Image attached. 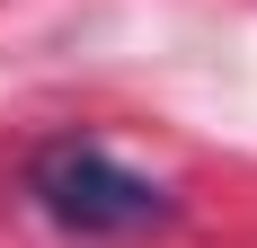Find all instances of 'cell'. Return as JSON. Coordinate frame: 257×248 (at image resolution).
<instances>
[{
    "label": "cell",
    "mask_w": 257,
    "mask_h": 248,
    "mask_svg": "<svg viewBox=\"0 0 257 248\" xmlns=\"http://www.w3.org/2000/svg\"><path fill=\"white\" fill-rule=\"evenodd\" d=\"M27 195H36V213L53 230H71V239H133V230L169 222V186L142 177V169H124L98 142H45L27 160Z\"/></svg>",
    "instance_id": "1"
}]
</instances>
